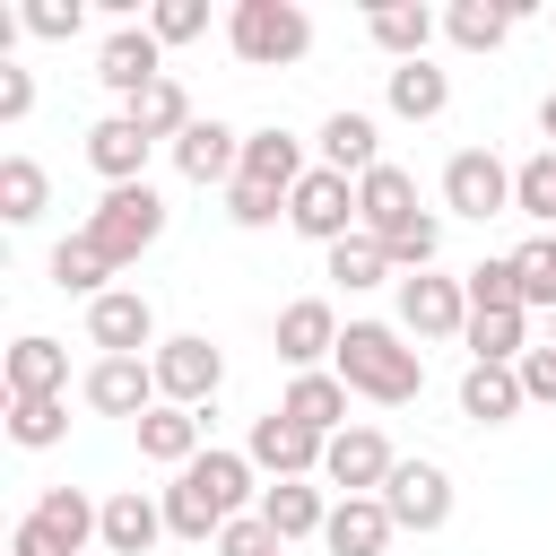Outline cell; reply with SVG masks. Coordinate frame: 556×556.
<instances>
[{"label": "cell", "instance_id": "obj_1", "mask_svg": "<svg viewBox=\"0 0 556 556\" xmlns=\"http://www.w3.org/2000/svg\"><path fill=\"white\" fill-rule=\"evenodd\" d=\"M330 374H339L356 400H374V408H408V400L426 391V356L408 348V330H400V321H348V330H339Z\"/></svg>", "mask_w": 556, "mask_h": 556}, {"label": "cell", "instance_id": "obj_2", "mask_svg": "<svg viewBox=\"0 0 556 556\" xmlns=\"http://www.w3.org/2000/svg\"><path fill=\"white\" fill-rule=\"evenodd\" d=\"M243 504H252V460L208 443L191 469H174V486H165V530H174V539H217Z\"/></svg>", "mask_w": 556, "mask_h": 556}, {"label": "cell", "instance_id": "obj_3", "mask_svg": "<svg viewBox=\"0 0 556 556\" xmlns=\"http://www.w3.org/2000/svg\"><path fill=\"white\" fill-rule=\"evenodd\" d=\"M226 43H235L243 70H287V61L313 52V17L295 0H235L226 9Z\"/></svg>", "mask_w": 556, "mask_h": 556}, {"label": "cell", "instance_id": "obj_4", "mask_svg": "<svg viewBox=\"0 0 556 556\" xmlns=\"http://www.w3.org/2000/svg\"><path fill=\"white\" fill-rule=\"evenodd\" d=\"M87 243H104L113 252V269H130L156 235H165V200L148 191V182H122V191H104L96 208H87V226H78Z\"/></svg>", "mask_w": 556, "mask_h": 556}, {"label": "cell", "instance_id": "obj_5", "mask_svg": "<svg viewBox=\"0 0 556 556\" xmlns=\"http://www.w3.org/2000/svg\"><path fill=\"white\" fill-rule=\"evenodd\" d=\"M287 226L304 235V243H348V235H365V217H356V182L348 174H330V165H313L295 191H287Z\"/></svg>", "mask_w": 556, "mask_h": 556}, {"label": "cell", "instance_id": "obj_6", "mask_svg": "<svg viewBox=\"0 0 556 556\" xmlns=\"http://www.w3.org/2000/svg\"><path fill=\"white\" fill-rule=\"evenodd\" d=\"M443 208L452 217H513V165L495 148H452L443 156Z\"/></svg>", "mask_w": 556, "mask_h": 556}, {"label": "cell", "instance_id": "obj_7", "mask_svg": "<svg viewBox=\"0 0 556 556\" xmlns=\"http://www.w3.org/2000/svg\"><path fill=\"white\" fill-rule=\"evenodd\" d=\"M148 365H156V391H165L174 408H208V400H217V382H226V356H217L200 330H174Z\"/></svg>", "mask_w": 556, "mask_h": 556}, {"label": "cell", "instance_id": "obj_8", "mask_svg": "<svg viewBox=\"0 0 556 556\" xmlns=\"http://www.w3.org/2000/svg\"><path fill=\"white\" fill-rule=\"evenodd\" d=\"M400 330H408V339H460V330H469V287L443 278V269L400 278Z\"/></svg>", "mask_w": 556, "mask_h": 556}, {"label": "cell", "instance_id": "obj_9", "mask_svg": "<svg viewBox=\"0 0 556 556\" xmlns=\"http://www.w3.org/2000/svg\"><path fill=\"white\" fill-rule=\"evenodd\" d=\"M78 400H87L96 417H130V426H139L165 391H156V365H148V356H96L87 382H78Z\"/></svg>", "mask_w": 556, "mask_h": 556}, {"label": "cell", "instance_id": "obj_10", "mask_svg": "<svg viewBox=\"0 0 556 556\" xmlns=\"http://www.w3.org/2000/svg\"><path fill=\"white\" fill-rule=\"evenodd\" d=\"M391 469H400V452L382 443V426H348V434H330V452H321V486H339V495H382Z\"/></svg>", "mask_w": 556, "mask_h": 556}, {"label": "cell", "instance_id": "obj_11", "mask_svg": "<svg viewBox=\"0 0 556 556\" xmlns=\"http://www.w3.org/2000/svg\"><path fill=\"white\" fill-rule=\"evenodd\" d=\"M87 348H104V356H156L165 339H156V304L139 295V287H113V295H96L87 304Z\"/></svg>", "mask_w": 556, "mask_h": 556}, {"label": "cell", "instance_id": "obj_12", "mask_svg": "<svg viewBox=\"0 0 556 556\" xmlns=\"http://www.w3.org/2000/svg\"><path fill=\"white\" fill-rule=\"evenodd\" d=\"M96 78H104L122 104H139V96L165 78V43H156L148 26H113V35L96 43Z\"/></svg>", "mask_w": 556, "mask_h": 556}, {"label": "cell", "instance_id": "obj_13", "mask_svg": "<svg viewBox=\"0 0 556 556\" xmlns=\"http://www.w3.org/2000/svg\"><path fill=\"white\" fill-rule=\"evenodd\" d=\"M321 452H330V443H321V434H304V426H295V417H278V408H269V417H252V443H243V460H252V469H269V486H278V478H321Z\"/></svg>", "mask_w": 556, "mask_h": 556}, {"label": "cell", "instance_id": "obj_14", "mask_svg": "<svg viewBox=\"0 0 556 556\" xmlns=\"http://www.w3.org/2000/svg\"><path fill=\"white\" fill-rule=\"evenodd\" d=\"M382 504H391L400 530H443V521H452V478H443L434 460H400L391 486H382Z\"/></svg>", "mask_w": 556, "mask_h": 556}, {"label": "cell", "instance_id": "obj_15", "mask_svg": "<svg viewBox=\"0 0 556 556\" xmlns=\"http://www.w3.org/2000/svg\"><path fill=\"white\" fill-rule=\"evenodd\" d=\"M174 165H182V182H235V174H243V130L217 122V113H200V122L174 139Z\"/></svg>", "mask_w": 556, "mask_h": 556}, {"label": "cell", "instance_id": "obj_16", "mask_svg": "<svg viewBox=\"0 0 556 556\" xmlns=\"http://www.w3.org/2000/svg\"><path fill=\"white\" fill-rule=\"evenodd\" d=\"M148 130L130 122V113H104L96 130H87V165L104 174V191H122V182H148Z\"/></svg>", "mask_w": 556, "mask_h": 556}, {"label": "cell", "instance_id": "obj_17", "mask_svg": "<svg viewBox=\"0 0 556 556\" xmlns=\"http://www.w3.org/2000/svg\"><path fill=\"white\" fill-rule=\"evenodd\" d=\"M278 356H287L295 374H321V356H339V313H330L321 295H295V304L278 313Z\"/></svg>", "mask_w": 556, "mask_h": 556}, {"label": "cell", "instance_id": "obj_18", "mask_svg": "<svg viewBox=\"0 0 556 556\" xmlns=\"http://www.w3.org/2000/svg\"><path fill=\"white\" fill-rule=\"evenodd\" d=\"M0 382H9V400H61L70 391V348L43 339V330H26L9 348V365H0Z\"/></svg>", "mask_w": 556, "mask_h": 556}, {"label": "cell", "instance_id": "obj_19", "mask_svg": "<svg viewBox=\"0 0 556 556\" xmlns=\"http://www.w3.org/2000/svg\"><path fill=\"white\" fill-rule=\"evenodd\" d=\"M269 530H278V547H295V539H321L330 530V495L313 486V478H278V486H261V504H252Z\"/></svg>", "mask_w": 556, "mask_h": 556}, {"label": "cell", "instance_id": "obj_20", "mask_svg": "<svg viewBox=\"0 0 556 556\" xmlns=\"http://www.w3.org/2000/svg\"><path fill=\"white\" fill-rule=\"evenodd\" d=\"M35 530L61 547V556H87V539H104V504L87 486H43L35 495Z\"/></svg>", "mask_w": 556, "mask_h": 556}, {"label": "cell", "instance_id": "obj_21", "mask_svg": "<svg viewBox=\"0 0 556 556\" xmlns=\"http://www.w3.org/2000/svg\"><path fill=\"white\" fill-rule=\"evenodd\" d=\"M304 174H313V165H304V139H295V130H278V122H269V130H243V174H235V182H261V191L287 200Z\"/></svg>", "mask_w": 556, "mask_h": 556}, {"label": "cell", "instance_id": "obj_22", "mask_svg": "<svg viewBox=\"0 0 556 556\" xmlns=\"http://www.w3.org/2000/svg\"><path fill=\"white\" fill-rule=\"evenodd\" d=\"M356 217H365V235L382 243V235H400L408 217H426L417 208V174L408 165H374L365 182H356Z\"/></svg>", "mask_w": 556, "mask_h": 556}, {"label": "cell", "instance_id": "obj_23", "mask_svg": "<svg viewBox=\"0 0 556 556\" xmlns=\"http://www.w3.org/2000/svg\"><path fill=\"white\" fill-rule=\"evenodd\" d=\"M278 417H295L304 434L330 443V434H348V382H339L330 365H321V374H295V382L278 391Z\"/></svg>", "mask_w": 556, "mask_h": 556}, {"label": "cell", "instance_id": "obj_24", "mask_svg": "<svg viewBox=\"0 0 556 556\" xmlns=\"http://www.w3.org/2000/svg\"><path fill=\"white\" fill-rule=\"evenodd\" d=\"M391 530H400V521H391V504H382V495H339V504H330L321 547H330V556H382V547H391Z\"/></svg>", "mask_w": 556, "mask_h": 556}, {"label": "cell", "instance_id": "obj_25", "mask_svg": "<svg viewBox=\"0 0 556 556\" xmlns=\"http://www.w3.org/2000/svg\"><path fill=\"white\" fill-rule=\"evenodd\" d=\"M208 443H200V408H174V400H156L148 417H139V460H156V469H191Z\"/></svg>", "mask_w": 556, "mask_h": 556}, {"label": "cell", "instance_id": "obj_26", "mask_svg": "<svg viewBox=\"0 0 556 556\" xmlns=\"http://www.w3.org/2000/svg\"><path fill=\"white\" fill-rule=\"evenodd\" d=\"M521 408H530L521 365H469V374H460V417H478V426H513Z\"/></svg>", "mask_w": 556, "mask_h": 556}, {"label": "cell", "instance_id": "obj_27", "mask_svg": "<svg viewBox=\"0 0 556 556\" xmlns=\"http://www.w3.org/2000/svg\"><path fill=\"white\" fill-rule=\"evenodd\" d=\"M521 17H530V0H452V9H443V35H452L460 52H495Z\"/></svg>", "mask_w": 556, "mask_h": 556}, {"label": "cell", "instance_id": "obj_28", "mask_svg": "<svg viewBox=\"0 0 556 556\" xmlns=\"http://www.w3.org/2000/svg\"><path fill=\"white\" fill-rule=\"evenodd\" d=\"M156 539H165V504H156V495H139V486L104 495V547H113V556H148Z\"/></svg>", "mask_w": 556, "mask_h": 556}, {"label": "cell", "instance_id": "obj_29", "mask_svg": "<svg viewBox=\"0 0 556 556\" xmlns=\"http://www.w3.org/2000/svg\"><path fill=\"white\" fill-rule=\"evenodd\" d=\"M382 130H374V113H330L321 122V165L330 174H348V182H365L374 165H382V148H374Z\"/></svg>", "mask_w": 556, "mask_h": 556}, {"label": "cell", "instance_id": "obj_30", "mask_svg": "<svg viewBox=\"0 0 556 556\" xmlns=\"http://www.w3.org/2000/svg\"><path fill=\"white\" fill-rule=\"evenodd\" d=\"M382 96H391L400 122H434V113L452 104V70H434V61H400V70L382 78Z\"/></svg>", "mask_w": 556, "mask_h": 556}, {"label": "cell", "instance_id": "obj_31", "mask_svg": "<svg viewBox=\"0 0 556 556\" xmlns=\"http://www.w3.org/2000/svg\"><path fill=\"white\" fill-rule=\"evenodd\" d=\"M52 287H61V295H87V304L113 295V252L87 243V235H61V243H52Z\"/></svg>", "mask_w": 556, "mask_h": 556}, {"label": "cell", "instance_id": "obj_32", "mask_svg": "<svg viewBox=\"0 0 556 556\" xmlns=\"http://www.w3.org/2000/svg\"><path fill=\"white\" fill-rule=\"evenodd\" d=\"M469 365H521L530 356V313H469Z\"/></svg>", "mask_w": 556, "mask_h": 556}, {"label": "cell", "instance_id": "obj_33", "mask_svg": "<svg viewBox=\"0 0 556 556\" xmlns=\"http://www.w3.org/2000/svg\"><path fill=\"white\" fill-rule=\"evenodd\" d=\"M365 35L391 52V70H400V61H426V43H434V9H374Z\"/></svg>", "mask_w": 556, "mask_h": 556}, {"label": "cell", "instance_id": "obj_34", "mask_svg": "<svg viewBox=\"0 0 556 556\" xmlns=\"http://www.w3.org/2000/svg\"><path fill=\"white\" fill-rule=\"evenodd\" d=\"M122 113H130V122H139V130H148V139H182V130H191V122H200V113H191V96H182V78H174V70H165V78H156V87H148V96H139V104H122Z\"/></svg>", "mask_w": 556, "mask_h": 556}, {"label": "cell", "instance_id": "obj_35", "mask_svg": "<svg viewBox=\"0 0 556 556\" xmlns=\"http://www.w3.org/2000/svg\"><path fill=\"white\" fill-rule=\"evenodd\" d=\"M43 200H52L43 165H35V156H0V217H9V226H35Z\"/></svg>", "mask_w": 556, "mask_h": 556}, {"label": "cell", "instance_id": "obj_36", "mask_svg": "<svg viewBox=\"0 0 556 556\" xmlns=\"http://www.w3.org/2000/svg\"><path fill=\"white\" fill-rule=\"evenodd\" d=\"M513 217H539L556 235V148H539V156L513 165Z\"/></svg>", "mask_w": 556, "mask_h": 556}, {"label": "cell", "instance_id": "obj_37", "mask_svg": "<svg viewBox=\"0 0 556 556\" xmlns=\"http://www.w3.org/2000/svg\"><path fill=\"white\" fill-rule=\"evenodd\" d=\"M70 434V400H9V443L17 452H52Z\"/></svg>", "mask_w": 556, "mask_h": 556}, {"label": "cell", "instance_id": "obj_38", "mask_svg": "<svg viewBox=\"0 0 556 556\" xmlns=\"http://www.w3.org/2000/svg\"><path fill=\"white\" fill-rule=\"evenodd\" d=\"M330 278L356 295V287H382L391 278V252L374 243V235H348V243H330Z\"/></svg>", "mask_w": 556, "mask_h": 556}, {"label": "cell", "instance_id": "obj_39", "mask_svg": "<svg viewBox=\"0 0 556 556\" xmlns=\"http://www.w3.org/2000/svg\"><path fill=\"white\" fill-rule=\"evenodd\" d=\"M460 287H469V313H530L521 304V278H513V252L504 261H478Z\"/></svg>", "mask_w": 556, "mask_h": 556}, {"label": "cell", "instance_id": "obj_40", "mask_svg": "<svg viewBox=\"0 0 556 556\" xmlns=\"http://www.w3.org/2000/svg\"><path fill=\"white\" fill-rule=\"evenodd\" d=\"M156 43H191V35H208V0H148V17H139Z\"/></svg>", "mask_w": 556, "mask_h": 556}, {"label": "cell", "instance_id": "obj_41", "mask_svg": "<svg viewBox=\"0 0 556 556\" xmlns=\"http://www.w3.org/2000/svg\"><path fill=\"white\" fill-rule=\"evenodd\" d=\"M382 252H391V269H408V278H417V269H434V252H443V226H434V217H408L400 235H382Z\"/></svg>", "mask_w": 556, "mask_h": 556}, {"label": "cell", "instance_id": "obj_42", "mask_svg": "<svg viewBox=\"0 0 556 556\" xmlns=\"http://www.w3.org/2000/svg\"><path fill=\"white\" fill-rule=\"evenodd\" d=\"M513 278H521V304H539V313H556V261H547V235L513 252Z\"/></svg>", "mask_w": 556, "mask_h": 556}, {"label": "cell", "instance_id": "obj_43", "mask_svg": "<svg viewBox=\"0 0 556 556\" xmlns=\"http://www.w3.org/2000/svg\"><path fill=\"white\" fill-rule=\"evenodd\" d=\"M87 26V0H35L26 9V35H43V43H70Z\"/></svg>", "mask_w": 556, "mask_h": 556}, {"label": "cell", "instance_id": "obj_44", "mask_svg": "<svg viewBox=\"0 0 556 556\" xmlns=\"http://www.w3.org/2000/svg\"><path fill=\"white\" fill-rule=\"evenodd\" d=\"M226 217H235V226H278V217H287V200H278V191H261V182H226Z\"/></svg>", "mask_w": 556, "mask_h": 556}, {"label": "cell", "instance_id": "obj_45", "mask_svg": "<svg viewBox=\"0 0 556 556\" xmlns=\"http://www.w3.org/2000/svg\"><path fill=\"white\" fill-rule=\"evenodd\" d=\"M217 556H278V530H269L261 513H235V521L217 530Z\"/></svg>", "mask_w": 556, "mask_h": 556}, {"label": "cell", "instance_id": "obj_46", "mask_svg": "<svg viewBox=\"0 0 556 556\" xmlns=\"http://www.w3.org/2000/svg\"><path fill=\"white\" fill-rule=\"evenodd\" d=\"M521 391H530V408H556V348L547 339L521 356Z\"/></svg>", "mask_w": 556, "mask_h": 556}, {"label": "cell", "instance_id": "obj_47", "mask_svg": "<svg viewBox=\"0 0 556 556\" xmlns=\"http://www.w3.org/2000/svg\"><path fill=\"white\" fill-rule=\"evenodd\" d=\"M35 113V70H0V122H26Z\"/></svg>", "mask_w": 556, "mask_h": 556}, {"label": "cell", "instance_id": "obj_48", "mask_svg": "<svg viewBox=\"0 0 556 556\" xmlns=\"http://www.w3.org/2000/svg\"><path fill=\"white\" fill-rule=\"evenodd\" d=\"M9 556H61V547H52V539H43V530H35V513H26V521H17V530H9Z\"/></svg>", "mask_w": 556, "mask_h": 556}, {"label": "cell", "instance_id": "obj_49", "mask_svg": "<svg viewBox=\"0 0 556 556\" xmlns=\"http://www.w3.org/2000/svg\"><path fill=\"white\" fill-rule=\"evenodd\" d=\"M539 130H547V148H556V87H547V104H539Z\"/></svg>", "mask_w": 556, "mask_h": 556}, {"label": "cell", "instance_id": "obj_50", "mask_svg": "<svg viewBox=\"0 0 556 556\" xmlns=\"http://www.w3.org/2000/svg\"><path fill=\"white\" fill-rule=\"evenodd\" d=\"M547 348H556V313H547Z\"/></svg>", "mask_w": 556, "mask_h": 556}, {"label": "cell", "instance_id": "obj_51", "mask_svg": "<svg viewBox=\"0 0 556 556\" xmlns=\"http://www.w3.org/2000/svg\"><path fill=\"white\" fill-rule=\"evenodd\" d=\"M547 261H556V235H547Z\"/></svg>", "mask_w": 556, "mask_h": 556}]
</instances>
